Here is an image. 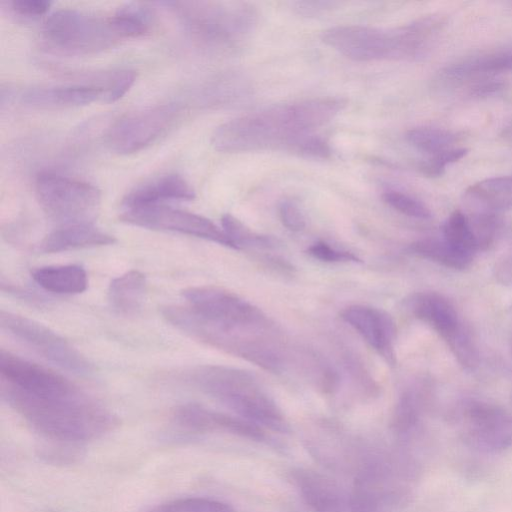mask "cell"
I'll return each instance as SVG.
<instances>
[{"label": "cell", "mask_w": 512, "mask_h": 512, "mask_svg": "<svg viewBox=\"0 0 512 512\" xmlns=\"http://www.w3.org/2000/svg\"><path fill=\"white\" fill-rule=\"evenodd\" d=\"M2 399L46 438L80 443L112 431L118 418L64 376L28 360L19 361L8 382L0 381Z\"/></svg>", "instance_id": "cell-1"}, {"label": "cell", "mask_w": 512, "mask_h": 512, "mask_svg": "<svg viewBox=\"0 0 512 512\" xmlns=\"http://www.w3.org/2000/svg\"><path fill=\"white\" fill-rule=\"evenodd\" d=\"M339 98H319L273 106L218 126L212 146L220 152L286 149L331 121L344 107Z\"/></svg>", "instance_id": "cell-2"}, {"label": "cell", "mask_w": 512, "mask_h": 512, "mask_svg": "<svg viewBox=\"0 0 512 512\" xmlns=\"http://www.w3.org/2000/svg\"><path fill=\"white\" fill-rule=\"evenodd\" d=\"M444 24L442 16L428 15L390 29L336 26L323 31L321 40L355 61H417L430 53Z\"/></svg>", "instance_id": "cell-3"}, {"label": "cell", "mask_w": 512, "mask_h": 512, "mask_svg": "<svg viewBox=\"0 0 512 512\" xmlns=\"http://www.w3.org/2000/svg\"><path fill=\"white\" fill-rule=\"evenodd\" d=\"M188 379L238 416L275 432L289 431L281 410L248 371L222 365H203L194 368Z\"/></svg>", "instance_id": "cell-4"}, {"label": "cell", "mask_w": 512, "mask_h": 512, "mask_svg": "<svg viewBox=\"0 0 512 512\" xmlns=\"http://www.w3.org/2000/svg\"><path fill=\"white\" fill-rule=\"evenodd\" d=\"M196 40L211 47L238 45L254 30L257 12L250 4L223 1L165 2Z\"/></svg>", "instance_id": "cell-5"}, {"label": "cell", "mask_w": 512, "mask_h": 512, "mask_svg": "<svg viewBox=\"0 0 512 512\" xmlns=\"http://www.w3.org/2000/svg\"><path fill=\"white\" fill-rule=\"evenodd\" d=\"M34 190L43 211L59 226L94 223L101 204L100 190L94 185L43 171L35 178Z\"/></svg>", "instance_id": "cell-6"}, {"label": "cell", "mask_w": 512, "mask_h": 512, "mask_svg": "<svg viewBox=\"0 0 512 512\" xmlns=\"http://www.w3.org/2000/svg\"><path fill=\"white\" fill-rule=\"evenodd\" d=\"M42 33L49 46L75 55L98 53L121 40L110 16L103 18L76 9L51 13L44 22Z\"/></svg>", "instance_id": "cell-7"}, {"label": "cell", "mask_w": 512, "mask_h": 512, "mask_svg": "<svg viewBox=\"0 0 512 512\" xmlns=\"http://www.w3.org/2000/svg\"><path fill=\"white\" fill-rule=\"evenodd\" d=\"M408 307L416 318L444 340L464 369L473 371L477 368L479 352L475 340L448 298L436 292H420L410 297Z\"/></svg>", "instance_id": "cell-8"}, {"label": "cell", "mask_w": 512, "mask_h": 512, "mask_svg": "<svg viewBox=\"0 0 512 512\" xmlns=\"http://www.w3.org/2000/svg\"><path fill=\"white\" fill-rule=\"evenodd\" d=\"M191 311L219 330L266 329L265 314L238 295L217 287H190L182 291Z\"/></svg>", "instance_id": "cell-9"}, {"label": "cell", "mask_w": 512, "mask_h": 512, "mask_svg": "<svg viewBox=\"0 0 512 512\" xmlns=\"http://www.w3.org/2000/svg\"><path fill=\"white\" fill-rule=\"evenodd\" d=\"M455 420L465 445L478 453L498 454L512 445V414L498 405L466 399Z\"/></svg>", "instance_id": "cell-10"}, {"label": "cell", "mask_w": 512, "mask_h": 512, "mask_svg": "<svg viewBox=\"0 0 512 512\" xmlns=\"http://www.w3.org/2000/svg\"><path fill=\"white\" fill-rule=\"evenodd\" d=\"M2 329L24 342L42 357L76 374H90L92 364L58 333L29 318L2 310Z\"/></svg>", "instance_id": "cell-11"}, {"label": "cell", "mask_w": 512, "mask_h": 512, "mask_svg": "<svg viewBox=\"0 0 512 512\" xmlns=\"http://www.w3.org/2000/svg\"><path fill=\"white\" fill-rule=\"evenodd\" d=\"M179 108L163 104L128 114L108 130L106 143L115 153L128 155L138 152L162 136L173 126Z\"/></svg>", "instance_id": "cell-12"}, {"label": "cell", "mask_w": 512, "mask_h": 512, "mask_svg": "<svg viewBox=\"0 0 512 512\" xmlns=\"http://www.w3.org/2000/svg\"><path fill=\"white\" fill-rule=\"evenodd\" d=\"M120 220L151 230L195 236L235 249L223 229L208 218L166 204L124 209Z\"/></svg>", "instance_id": "cell-13"}, {"label": "cell", "mask_w": 512, "mask_h": 512, "mask_svg": "<svg viewBox=\"0 0 512 512\" xmlns=\"http://www.w3.org/2000/svg\"><path fill=\"white\" fill-rule=\"evenodd\" d=\"M340 317L388 364H395L396 325L387 312L367 305H351L341 311Z\"/></svg>", "instance_id": "cell-14"}, {"label": "cell", "mask_w": 512, "mask_h": 512, "mask_svg": "<svg viewBox=\"0 0 512 512\" xmlns=\"http://www.w3.org/2000/svg\"><path fill=\"white\" fill-rule=\"evenodd\" d=\"M178 426L193 432L222 431L255 441L266 438L262 427L240 417L210 410L195 403L182 404L173 411Z\"/></svg>", "instance_id": "cell-15"}, {"label": "cell", "mask_w": 512, "mask_h": 512, "mask_svg": "<svg viewBox=\"0 0 512 512\" xmlns=\"http://www.w3.org/2000/svg\"><path fill=\"white\" fill-rule=\"evenodd\" d=\"M106 89L102 85L68 84L56 86H33L21 95V101L38 109H59L85 106L105 99Z\"/></svg>", "instance_id": "cell-16"}, {"label": "cell", "mask_w": 512, "mask_h": 512, "mask_svg": "<svg viewBox=\"0 0 512 512\" xmlns=\"http://www.w3.org/2000/svg\"><path fill=\"white\" fill-rule=\"evenodd\" d=\"M195 191L182 176L164 174L135 186L123 198L124 209L166 204L168 201H191Z\"/></svg>", "instance_id": "cell-17"}, {"label": "cell", "mask_w": 512, "mask_h": 512, "mask_svg": "<svg viewBox=\"0 0 512 512\" xmlns=\"http://www.w3.org/2000/svg\"><path fill=\"white\" fill-rule=\"evenodd\" d=\"M300 494L313 512H354L350 495L331 479L309 470L294 475Z\"/></svg>", "instance_id": "cell-18"}, {"label": "cell", "mask_w": 512, "mask_h": 512, "mask_svg": "<svg viewBox=\"0 0 512 512\" xmlns=\"http://www.w3.org/2000/svg\"><path fill=\"white\" fill-rule=\"evenodd\" d=\"M115 238L94 223L61 225L46 235L39 245L45 253H57L79 248L111 245Z\"/></svg>", "instance_id": "cell-19"}, {"label": "cell", "mask_w": 512, "mask_h": 512, "mask_svg": "<svg viewBox=\"0 0 512 512\" xmlns=\"http://www.w3.org/2000/svg\"><path fill=\"white\" fill-rule=\"evenodd\" d=\"M467 212L497 213L512 208V175L478 181L463 195Z\"/></svg>", "instance_id": "cell-20"}, {"label": "cell", "mask_w": 512, "mask_h": 512, "mask_svg": "<svg viewBox=\"0 0 512 512\" xmlns=\"http://www.w3.org/2000/svg\"><path fill=\"white\" fill-rule=\"evenodd\" d=\"M146 291L145 275L138 270H130L111 281L108 300L117 313L133 315L142 308Z\"/></svg>", "instance_id": "cell-21"}, {"label": "cell", "mask_w": 512, "mask_h": 512, "mask_svg": "<svg viewBox=\"0 0 512 512\" xmlns=\"http://www.w3.org/2000/svg\"><path fill=\"white\" fill-rule=\"evenodd\" d=\"M31 276L41 288L57 294L82 293L88 286L85 269L76 264L39 267Z\"/></svg>", "instance_id": "cell-22"}, {"label": "cell", "mask_w": 512, "mask_h": 512, "mask_svg": "<svg viewBox=\"0 0 512 512\" xmlns=\"http://www.w3.org/2000/svg\"><path fill=\"white\" fill-rule=\"evenodd\" d=\"M512 71V48L472 56L451 64L445 74L452 79Z\"/></svg>", "instance_id": "cell-23"}, {"label": "cell", "mask_w": 512, "mask_h": 512, "mask_svg": "<svg viewBox=\"0 0 512 512\" xmlns=\"http://www.w3.org/2000/svg\"><path fill=\"white\" fill-rule=\"evenodd\" d=\"M409 251L444 267L463 270L470 266V258L452 248L443 238H425L410 244Z\"/></svg>", "instance_id": "cell-24"}, {"label": "cell", "mask_w": 512, "mask_h": 512, "mask_svg": "<svg viewBox=\"0 0 512 512\" xmlns=\"http://www.w3.org/2000/svg\"><path fill=\"white\" fill-rule=\"evenodd\" d=\"M110 20L121 39L138 38L149 31L152 14L147 7L132 3L119 8Z\"/></svg>", "instance_id": "cell-25"}, {"label": "cell", "mask_w": 512, "mask_h": 512, "mask_svg": "<svg viewBox=\"0 0 512 512\" xmlns=\"http://www.w3.org/2000/svg\"><path fill=\"white\" fill-rule=\"evenodd\" d=\"M442 238L458 252L474 259L477 244L464 212L456 210L442 226Z\"/></svg>", "instance_id": "cell-26"}, {"label": "cell", "mask_w": 512, "mask_h": 512, "mask_svg": "<svg viewBox=\"0 0 512 512\" xmlns=\"http://www.w3.org/2000/svg\"><path fill=\"white\" fill-rule=\"evenodd\" d=\"M406 139L417 150L433 156L453 148L457 136L445 129L417 127L406 133Z\"/></svg>", "instance_id": "cell-27"}, {"label": "cell", "mask_w": 512, "mask_h": 512, "mask_svg": "<svg viewBox=\"0 0 512 512\" xmlns=\"http://www.w3.org/2000/svg\"><path fill=\"white\" fill-rule=\"evenodd\" d=\"M221 225L223 231L237 250L243 247L273 248L277 246L276 239L251 231L241 221L230 214L222 216Z\"/></svg>", "instance_id": "cell-28"}, {"label": "cell", "mask_w": 512, "mask_h": 512, "mask_svg": "<svg viewBox=\"0 0 512 512\" xmlns=\"http://www.w3.org/2000/svg\"><path fill=\"white\" fill-rule=\"evenodd\" d=\"M421 397L415 390L405 391L399 398L392 418V426L399 434H409L419 425Z\"/></svg>", "instance_id": "cell-29"}, {"label": "cell", "mask_w": 512, "mask_h": 512, "mask_svg": "<svg viewBox=\"0 0 512 512\" xmlns=\"http://www.w3.org/2000/svg\"><path fill=\"white\" fill-rule=\"evenodd\" d=\"M147 512H236L222 501L205 497H186L159 504Z\"/></svg>", "instance_id": "cell-30"}, {"label": "cell", "mask_w": 512, "mask_h": 512, "mask_svg": "<svg viewBox=\"0 0 512 512\" xmlns=\"http://www.w3.org/2000/svg\"><path fill=\"white\" fill-rule=\"evenodd\" d=\"M478 251L487 250L494 242L500 229L501 221L497 213L467 212L465 213Z\"/></svg>", "instance_id": "cell-31"}, {"label": "cell", "mask_w": 512, "mask_h": 512, "mask_svg": "<svg viewBox=\"0 0 512 512\" xmlns=\"http://www.w3.org/2000/svg\"><path fill=\"white\" fill-rule=\"evenodd\" d=\"M383 200L396 211L416 219H430V209L420 200L399 191H387Z\"/></svg>", "instance_id": "cell-32"}, {"label": "cell", "mask_w": 512, "mask_h": 512, "mask_svg": "<svg viewBox=\"0 0 512 512\" xmlns=\"http://www.w3.org/2000/svg\"><path fill=\"white\" fill-rule=\"evenodd\" d=\"M467 153L468 149L466 148L453 147L422 161L418 169L423 175L438 177L444 173L447 165L462 159Z\"/></svg>", "instance_id": "cell-33"}, {"label": "cell", "mask_w": 512, "mask_h": 512, "mask_svg": "<svg viewBox=\"0 0 512 512\" xmlns=\"http://www.w3.org/2000/svg\"><path fill=\"white\" fill-rule=\"evenodd\" d=\"M136 77L137 74L133 70L112 71L104 102L112 103L121 99L133 86Z\"/></svg>", "instance_id": "cell-34"}, {"label": "cell", "mask_w": 512, "mask_h": 512, "mask_svg": "<svg viewBox=\"0 0 512 512\" xmlns=\"http://www.w3.org/2000/svg\"><path fill=\"white\" fill-rule=\"evenodd\" d=\"M307 253L315 259L330 263L360 261L352 252L339 250L324 241H318L310 245Z\"/></svg>", "instance_id": "cell-35"}, {"label": "cell", "mask_w": 512, "mask_h": 512, "mask_svg": "<svg viewBox=\"0 0 512 512\" xmlns=\"http://www.w3.org/2000/svg\"><path fill=\"white\" fill-rule=\"evenodd\" d=\"M292 152L314 158H327L331 154L328 143L321 137L312 133L302 137L296 143Z\"/></svg>", "instance_id": "cell-36"}, {"label": "cell", "mask_w": 512, "mask_h": 512, "mask_svg": "<svg viewBox=\"0 0 512 512\" xmlns=\"http://www.w3.org/2000/svg\"><path fill=\"white\" fill-rule=\"evenodd\" d=\"M10 10L17 16L35 19L46 15L52 2L47 0H13L9 2Z\"/></svg>", "instance_id": "cell-37"}, {"label": "cell", "mask_w": 512, "mask_h": 512, "mask_svg": "<svg viewBox=\"0 0 512 512\" xmlns=\"http://www.w3.org/2000/svg\"><path fill=\"white\" fill-rule=\"evenodd\" d=\"M350 499L354 512H379L377 496L363 482L356 483Z\"/></svg>", "instance_id": "cell-38"}, {"label": "cell", "mask_w": 512, "mask_h": 512, "mask_svg": "<svg viewBox=\"0 0 512 512\" xmlns=\"http://www.w3.org/2000/svg\"><path fill=\"white\" fill-rule=\"evenodd\" d=\"M279 217L282 224L291 231H301L305 227V218L300 208L290 200L280 203Z\"/></svg>", "instance_id": "cell-39"}, {"label": "cell", "mask_w": 512, "mask_h": 512, "mask_svg": "<svg viewBox=\"0 0 512 512\" xmlns=\"http://www.w3.org/2000/svg\"><path fill=\"white\" fill-rule=\"evenodd\" d=\"M493 275L498 283L512 285V244L496 260Z\"/></svg>", "instance_id": "cell-40"}, {"label": "cell", "mask_w": 512, "mask_h": 512, "mask_svg": "<svg viewBox=\"0 0 512 512\" xmlns=\"http://www.w3.org/2000/svg\"><path fill=\"white\" fill-rule=\"evenodd\" d=\"M339 2L335 1H296L293 3V9L301 15L307 17L325 14L327 11L336 8Z\"/></svg>", "instance_id": "cell-41"}, {"label": "cell", "mask_w": 512, "mask_h": 512, "mask_svg": "<svg viewBox=\"0 0 512 512\" xmlns=\"http://www.w3.org/2000/svg\"><path fill=\"white\" fill-rule=\"evenodd\" d=\"M504 87V83L493 79L476 83L471 87V94L476 96H488L499 92Z\"/></svg>", "instance_id": "cell-42"}, {"label": "cell", "mask_w": 512, "mask_h": 512, "mask_svg": "<svg viewBox=\"0 0 512 512\" xmlns=\"http://www.w3.org/2000/svg\"><path fill=\"white\" fill-rule=\"evenodd\" d=\"M508 5H509V8L512 10V2H509Z\"/></svg>", "instance_id": "cell-43"}]
</instances>
